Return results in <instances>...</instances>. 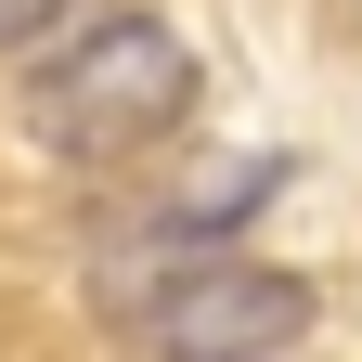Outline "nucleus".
<instances>
[{"label":"nucleus","mask_w":362,"mask_h":362,"mask_svg":"<svg viewBox=\"0 0 362 362\" xmlns=\"http://www.w3.org/2000/svg\"><path fill=\"white\" fill-rule=\"evenodd\" d=\"M52 13H65V0H0V52H13L26 26H52Z\"/></svg>","instance_id":"obj_4"},{"label":"nucleus","mask_w":362,"mask_h":362,"mask_svg":"<svg viewBox=\"0 0 362 362\" xmlns=\"http://www.w3.org/2000/svg\"><path fill=\"white\" fill-rule=\"evenodd\" d=\"M324 285L310 272H272V259H194L181 285L143 310V349L156 362H285L310 337Z\"/></svg>","instance_id":"obj_2"},{"label":"nucleus","mask_w":362,"mask_h":362,"mask_svg":"<svg viewBox=\"0 0 362 362\" xmlns=\"http://www.w3.org/2000/svg\"><path fill=\"white\" fill-rule=\"evenodd\" d=\"M181 117H194V52H181L156 13H104L65 65L26 78V129L65 168H117V156H143L156 129H181Z\"/></svg>","instance_id":"obj_1"},{"label":"nucleus","mask_w":362,"mask_h":362,"mask_svg":"<svg viewBox=\"0 0 362 362\" xmlns=\"http://www.w3.org/2000/svg\"><path fill=\"white\" fill-rule=\"evenodd\" d=\"M272 181H285V156H233V168H207L194 194H168L156 220H129V233L90 259V298H104V310H156L194 259H220V246L272 207Z\"/></svg>","instance_id":"obj_3"}]
</instances>
